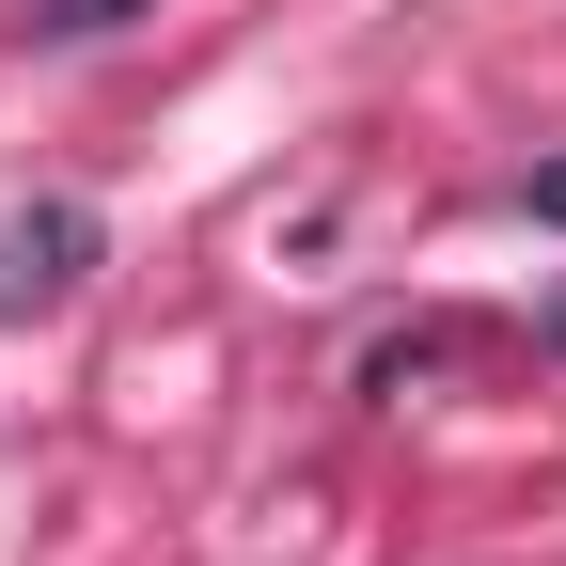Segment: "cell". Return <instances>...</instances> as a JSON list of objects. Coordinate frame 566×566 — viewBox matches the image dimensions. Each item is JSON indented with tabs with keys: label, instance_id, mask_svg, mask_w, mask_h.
Returning <instances> with one entry per match:
<instances>
[{
	"label": "cell",
	"instance_id": "2",
	"mask_svg": "<svg viewBox=\"0 0 566 566\" xmlns=\"http://www.w3.org/2000/svg\"><path fill=\"white\" fill-rule=\"evenodd\" d=\"M126 17H158V0H32L17 32H32V48H111Z\"/></svg>",
	"mask_w": 566,
	"mask_h": 566
},
{
	"label": "cell",
	"instance_id": "3",
	"mask_svg": "<svg viewBox=\"0 0 566 566\" xmlns=\"http://www.w3.org/2000/svg\"><path fill=\"white\" fill-rule=\"evenodd\" d=\"M441 363H457V331H394L378 363H363V394H409V378H441Z\"/></svg>",
	"mask_w": 566,
	"mask_h": 566
},
{
	"label": "cell",
	"instance_id": "1",
	"mask_svg": "<svg viewBox=\"0 0 566 566\" xmlns=\"http://www.w3.org/2000/svg\"><path fill=\"white\" fill-rule=\"evenodd\" d=\"M80 283H95V205H17V221H0V331H17V315H63V300H80Z\"/></svg>",
	"mask_w": 566,
	"mask_h": 566
}]
</instances>
